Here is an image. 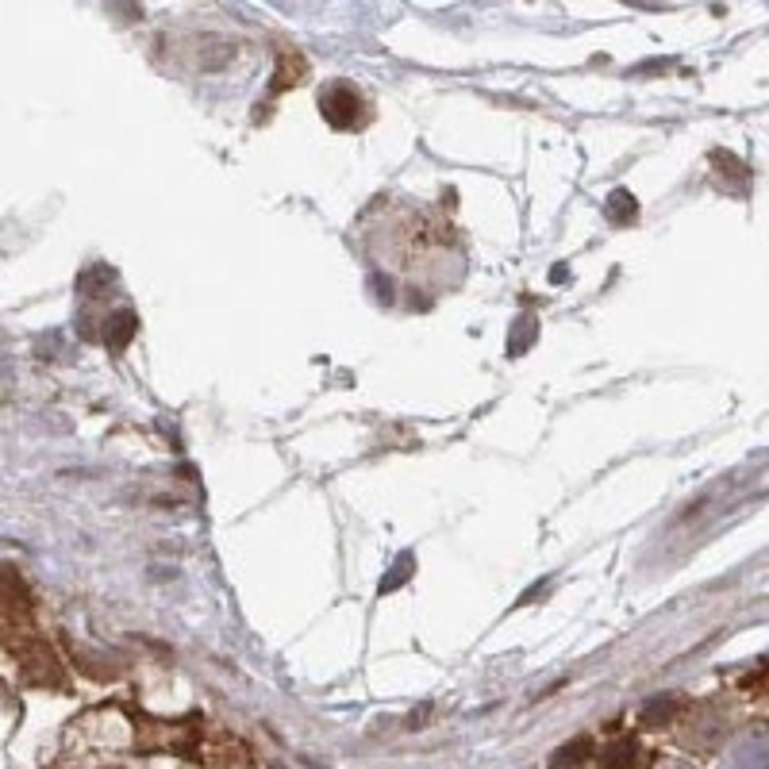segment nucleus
Segmentation results:
<instances>
[{"mask_svg": "<svg viewBox=\"0 0 769 769\" xmlns=\"http://www.w3.org/2000/svg\"><path fill=\"white\" fill-rule=\"evenodd\" d=\"M193 762L197 765H219V769H242V765H254V750L242 742L231 731H223L216 723H204L197 750H193Z\"/></svg>", "mask_w": 769, "mask_h": 769, "instance_id": "nucleus-1", "label": "nucleus"}, {"mask_svg": "<svg viewBox=\"0 0 769 769\" xmlns=\"http://www.w3.org/2000/svg\"><path fill=\"white\" fill-rule=\"evenodd\" d=\"M16 666H20L24 681L31 685H62V662L54 658V650L35 639V635H24L20 643H16Z\"/></svg>", "mask_w": 769, "mask_h": 769, "instance_id": "nucleus-2", "label": "nucleus"}, {"mask_svg": "<svg viewBox=\"0 0 769 769\" xmlns=\"http://www.w3.org/2000/svg\"><path fill=\"white\" fill-rule=\"evenodd\" d=\"M31 615V593L20 581V573L0 566V624H27Z\"/></svg>", "mask_w": 769, "mask_h": 769, "instance_id": "nucleus-3", "label": "nucleus"}, {"mask_svg": "<svg viewBox=\"0 0 769 769\" xmlns=\"http://www.w3.org/2000/svg\"><path fill=\"white\" fill-rule=\"evenodd\" d=\"M320 104H324V116H327L335 127H354V123H358V108H362V101H358V92H354L350 85H335V89H327L324 97H320Z\"/></svg>", "mask_w": 769, "mask_h": 769, "instance_id": "nucleus-4", "label": "nucleus"}, {"mask_svg": "<svg viewBox=\"0 0 769 769\" xmlns=\"http://www.w3.org/2000/svg\"><path fill=\"white\" fill-rule=\"evenodd\" d=\"M589 754H600V750H596V742L585 735V739H577V742H570V746H561L558 754H554V765H561V762L581 765V762H589Z\"/></svg>", "mask_w": 769, "mask_h": 769, "instance_id": "nucleus-5", "label": "nucleus"}, {"mask_svg": "<svg viewBox=\"0 0 769 769\" xmlns=\"http://www.w3.org/2000/svg\"><path fill=\"white\" fill-rule=\"evenodd\" d=\"M300 73H304V62L293 59V54H281V66H277V81H273V89H289V85H296Z\"/></svg>", "mask_w": 769, "mask_h": 769, "instance_id": "nucleus-6", "label": "nucleus"}]
</instances>
